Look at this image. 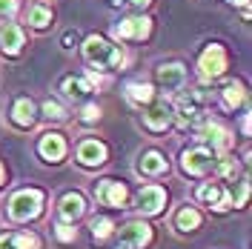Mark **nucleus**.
<instances>
[{
    "mask_svg": "<svg viewBox=\"0 0 252 249\" xmlns=\"http://www.w3.org/2000/svg\"><path fill=\"white\" fill-rule=\"evenodd\" d=\"M12 124L17 129H32V126L37 124V109H34L32 97H17L15 103H12Z\"/></svg>",
    "mask_w": 252,
    "mask_h": 249,
    "instance_id": "20",
    "label": "nucleus"
},
{
    "mask_svg": "<svg viewBox=\"0 0 252 249\" xmlns=\"http://www.w3.org/2000/svg\"><path fill=\"white\" fill-rule=\"evenodd\" d=\"M115 249H126V247H121V244H118V247H115Z\"/></svg>",
    "mask_w": 252,
    "mask_h": 249,
    "instance_id": "38",
    "label": "nucleus"
},
{
    "mask_svg": "<svg viewBox=\"0 0 252 249\" xmlns=\"http://www.w3.org/2000/svg\"><path fill=\"white\" fill-rule=\"evenodd\" d=\"M166 203H169V192L160 184H146L135 195V209H138L141 218H158V215H163Z\"/></svg>",
    "mask_w": 252,
    "mask_h": 249,
    "instance_id": "4",
    "label": "nucleus"
},
{
    "mask_svg": "<svg viewBox=\"0 0 252 249\" xmlns=\"http://www.w3.org/2000/svg\"><path fill=\"white\" fill-rule=\"evenodd\" d=\"M72 43H75V34H72V31H69V34H66V37H63V49H72Z\"/></svg>",
    "mask_w": 252,
    "mask_h": 249,
    "instance_id": "34",
    "label": "nucleus"
},
{
    "mask_svg": "<svg viewBox=\"0 0 252 249\" xmlns=\"http://www.w3.org/2000/svg\"><path fill=\"white\" fill-rule=\"evenodd\" d=\"M129 3H132V6H135V9H146V6H149V3H152V0H129Z\"/></svg>",
    "mask_w": 252,
    "mask_h": 249,
    "instance_id": "35",
    "label": "nucleus"
},
{
    "mask_svg": "<svg viewBox=\"0 0 252 249\" xmlns=\"http://www.w3.org/2000/svg\"><path fill=\"white\" fill-rule=\"evenodd\" d=\"M12 247L15 249H43V238L32 229H20L12 232Z\"/></svg>",
    "mask_w": 252,
    "mask_h": 249,
    "instance_id": "26",
    "label": "nucleus"
},
{
    "mask_svg": "<svg viewBox=\"0 0 252 249\" xmlns=\"http://www.w3.org/2000/svg\"><path fill=\"white\" fill-rule=\"evenodd\" d=\"M66 138H63L61 132H46V135H40L37 140V155L43 163H61L63 157H66Z\"/></svg>",
    "mask_w": 252,
    "mask_h": 249,
    "instance_id": "16",
    "label": "nucleus"
},
{
    "mask_svg": "<svg viewBox=\"0 0 252 249\" xmlns=\"http://www.w3.org/2000/svg\"><path fill=\"white\" fill-rule=\"evenodd\" d=\"M55 212H58V220H61V223H78L80 218H86L89 201H86L83 192H75V189H72V192H63L61 198H58Z\"/></svg>",
    "mask_w": 252,
    "mask_h": 249,
    "instance_id": "9",
    "label": "nucleus"
},
{
    "mask_svg": "<svg viewBox=\"0 0 252 249\" xmlns=\"http://www.w3.org/2000/svg\"><path fill=\"white\" fill-rule=\"evenodd\" d=\"M17 9H20V0H0V20L12 17Z\"/></svg>",
    "mask_w": 252,
    "mask_h": 249,
    "instance_id": "31",
    "label": "nucleus"
},
{
    "mask_svg": "<svg viewBox=\"0 0 252 249\" xmlns=\"http://www.w3.org/2000/svg\"><path fill=\"white\" fill-rule=\"evenodd\" d=\"M226 63H229V58H226V49L220 46V43H209V46L201 52V58H198V72H201V80H215L220 78L223 72H226Z\"/></svg>",
    "mask_w": 252,
    "mask_h": 249,
    "instance_id": "8",
    "label": "nucleus"
},
{
    "mask_svg": "<svg viewBox=\"0 0 252 249\" xmlns=\"http://www.w3.org/2000/svg\"><path fill=\"white\" fill-rule=\"evenodd\" d=\"M23 43H26V34H23V29L17 23H3L0 26V52L3 55L15 58L17 52L23 49Z\"/></svg>",
    "mask_w": 252,
    "mask_h": 249,
    "instance_id": "19",
    "label": "nucleus"
},
{
    "mask_svg": "<svg viewBox=\"0 0 252 249\" xmlns=\"http://www.w3.org/2000/svg\"><path fill=\"white\" fill-rule=\"evenodd\" d=\"M52 9H49L46 3H34L29 9V26L32 29H46L49 23H52Z\"/></svg>",
    "mask_w": 252,
    "mask_h": 249,
    "instance_id": "27",
    "label": "nucleus"
},
{
    "mask_svg": "<svg viewBox=\"0 0 252 249\" xmlns=\"http://www.w3.org/2000/svg\"><path fill=\"white\" fill-rule=\"evenodd\" d=\"M46 209V192L37 187H26L12 192V198L6 201V215L15 223H29V220H37Z\"/></svg>",
    "mask_w": 252,
    "mask_h": 249,
    "instance_id": "1",
    "label": "nucleus"
},
{
    "mask_svg": "<svg viewBox=\"0 0 252 249\" xmlns=\"http://www.w3.org/2000/svg\"><path fill=\"white\" fill-rule=\"evenodd\" d=\"M83 58L92 63V66H100V69H121L124 61H126L124 49L112 46L109 40L100 37V34L86 37V43H83Z\"/></svg>",
    "mask_w": 252,
    "mask_h": 249,
    "instance_id": "2",
    "label": "nucleus"
},
{
    "mask_svg": "<svg viewBox=\"0 0 252 249\" xmlns=\"http://www.w3.org/2000/svg\"><path fill=\"white\" fill-rule=\"evenodd\" d=\"M143 124H146L149 132H166L169 124H172V106H169V100H152L146 115H143Z\"/></svg>",
    "mask_w": 252,
    "mask_h": 249,
    "instance_id": "17",
    "label": "nucleus"
},
{
    "mask_svg": "<svg viewBox=\"0 0 252 249\" xmlns=\"http://www.w3.org/2000/svg\"><path fill=\"white\" fill-rule=\"evenodd\" d=\"M6 184V166H3V160H0V187Z\"/></svg>",
    "mask_w": 252,
    "mask_h": 249,
    "instance_id": "37",
    "label": "nucleus"
},
{
    "mask_svg": "<svg viewBox=\"0 0 252 249\" xmlns=\"http://www.w3.org/2000/svg\"><path fill=\"white\" fill-rule=\"evenodd\" d=\"M43 118L46 121H55V124H61V121H66V109H63L58 100H43Z\"/></svg>",
    "mask_w": 252,
    "mask_h": 249,
    "instance_id": "28",
    "label": "nucleus"
},
{
    "mask_svg": "<svg viewBox=\"0 0 252 249\" xmlns=\"http://www.w3.org/2000/svg\"><path fill=\"white\" fill-rule=\"evenodd\" d=\"M61 92L66 97H72V100H83L86 94L92 92V86L86 83V78H66L61 83Z\"/></svg>",
    "mask_w": 252,
    "mask_h": 249,
    "instance_id": "24",
    "label": "nucleus"
},
{
    "mask_svg": "<svg viewBox=\"0 0 252 249\" xmlns=\"http://www.w3.org/2000/svg\"><path fill=\"white\" fill-rule=\"evenodd\" d=\"M226 195H229V201H232V209H244V206H247V198H250V178L244 175V178L232 181V184L226 187Z\"/></svg>",
    "mask_w": 252,
    "mask_h": 249,
    "instance_id": "23",
    "label": "nucleus"
},
{
    "mask_svg": "<svg viewBox=\"0 0 252 249\" xmlns=\"http://www.w3.org/2000/svg\"><path fill=\"white\" fill-rule=\"evenodd\" d=\"M158 75V83H160V89H166V92H178L181 86H184V80H187V69H184V63H160L155 69Z\"/></svg>",
    "mask_w": 252,
    "mask_h": 249,
    "instance_id": "18",
    "label": "nucleus"
},
{
    "mask_svg": "<svg viewBox=\"0 0 252 249\" xmlns=\"http://www.w3.org/2000/svg\"><path fill=\"white\" fill-rule=\"evenodd\" d=\"M115 235H118V244L126 249H146V247H152V241H155V229L149 226V220H143V218L126 220L121 229H115Z\"/></svg>",
    "mask_w": 252,
    "mask_h": 249,
    "instance_id": "6",
    "label": "nucleus"
},
{
    "mask_svg": "<svg viewBox=\"0 0 252 249\" xmlns=\"http://www.w3.org/2000/svg\"><path fill=\"white\" fill-rule=\"evenodd\" d=\"M201 140H204V146L212 152V155H226V152L232 149V143H235V140H232V132H229L223 124H218V121L204 124Z\"/></svg>",
    "mask_w": 252,
    "mask_h": 249,
    "instance_id": "11",
    "label": "nucleus"
},
{
    "mask_svg": "<svg viewBox=\"0 0 252 249\" xmlns=\"http://www.w3.org/2000/svg\"><path fill=\"white\" fill-rule=\"evenodd\" d=\"M201 226H204V212H201L195 203H184V206H178V209H175V215H172L175 235L187 238V235L201 232Z\"/></svg>",
    "mask_w": 252,
    "mask_h": 249,
    "instance_id": "12",
    "label": "nucleus"
},
{
    "mask_svg": "<svg viewBox=\"0 0 252 249\" xmlns=\"http://www.w3.org/2000/svg\"><path fill=\"white\" fill-rule=\"evenodd\" d=\"M126 100L132 103V106H149L152 100H155V86L152 83H143V80H132V83H126Z\"/></svg>",
    "mask_w": 252,
    "mask_h": 249,
    "instance_id": "21",
    "label": "nucleus"
},
{
    "mask_svg": "<svg viewBox=\"0 0 252 249\" xmlns=\"http://www.w3.org/2000/svg\"><path fill=\"white\" fill-rule=\"evenodd\" d=\"M244 100H247V89H244V83L229 80V83L223 86V103H226L229 109H238V106H244Z\"/></svg>",
    "mask_w": 252,
    "mask_h": 249,
    "instance_id": "25",
    "label": "nucleus"
},
{
    "mask_svg": "<svg viewBox=\"0 0 252 249\" xmlns=\"http://www.w3.org/2000/svg\"><path fill=\"white\" fill-rule=\"evenodd\" d=\"M232 6H241L244 9V15H250V0H229Z\"/></svg>",
    "mask_w": 252,
    "mask_h": 249,
    "instance_id": "33",
    "label": "nucleus"
},
{
    "mask_svg": "<svg viewBox=\"0 0 252 249\" xmlns=\"http://www.w3.org/2000/svg\"><path fill=\"white\" fill-rule=\"evenodd\" d=\"M115 220L109 218V215H94L92 220H89V235H92L94 244H103V241H109L112 235H115Z\"/></svg>",
    "mask_w": 252,
    "mask_h": 249,
    "instance_id": "22",
    "label": "nucleus"
},
{
    "mask_svg": "<svg viewBox=\"0 0 252 249\" xmlns=\"http://www.w3.org/2000/svg\"><path fill=\"white\" fill-rule=\"evenodd\" d=\"M152 34V20L149 17H124L112 26L115 40H146Z\"/></svg>",
    "mask_w": 252,
    "mask_h": 249,
    "instance_id": "13",
    "label": "nucleus"
},
{
    "mask_svg": "<svg viewBox=\"0 0 252 249\" xmlns=\"http://www.w3.org/2000/svg\"><path fill=\"white\" fill-rule=\"evenodd\" d=\"M135 172L141 178H160V175L169 172V160H166V155L160 149H146L135 160Z\"/></svg>",
    "mask_w": 252,
    "mask_h": 249,
    "instance_id": "15",
    "label": "nucleus"
},
{
    "mask_svg": "<svg viewBox=\"0 0 252 249\" xmlns=\"http://www.w3.org/2000/svg\"><path fill=\"white\" fill-rule=\"evenodd\" d=\"M80 121H83V124H97V121H100V106H97V103H86V106L80 109Z\"/></svg>",
    "mask_w": 252,
    "mask_h": 249,
    "instance_id": "30",
    "label": "nucleus"
},
{
    "mask_svg": "<svg viewBox=\"0 0 252 249\" xmlns=\"http://www.w3.org/2000/svg\"><path fill=\"white\" fill-rule=\"evenodd\" d=\"M94 201L106 209H124L126 201H129V189H126L124 181H115V178H106V181H97L94 187Z\"/></svg>",
    "mask_w": 252,
    "mask_h": 249,
    "instance_id": "10",
    "label": "nucleus"
},
{
    "mask_svg": "<svg viewBox=\"0 0 252 249\" xmlns=\"http://www.w3.org/2000/svg\"><path fill=\"white\" fill-rule=\"evenodd\" d=\"M195 203L206 206V209L215 212V215L232 212V201H229L226 187H223L220 181H204V184H198V187H195Z\"/></svg>",
    "mask_w": 252,
    "mask_h": 249,
    "instance_id": "5",
    "label": "nucleus"
},
{
    "mask_svg": "<svg viewBox=\"0 0 252 249\" xmlns=\"http://www.w3.org/2000/svg\"><path fill=\"white\" fill-rule=\"evenodd\" d=\"M241 129H244V135H250V115H244V124H241Z\"/></svg>",
    "mask_w": 252,
    "mask_h": 249,
    "instance_id": "36",
    "label": "nucleus"
},
{
    "mask_svg": "<svg viewBox=\"0 0 252 249\" xmlns=\"http://www.w3.org/2000/svg\"><path fill=\"white\" fill-rule=\"evenodd\" d=\"M206 115V97L204 92H198V89H189L178 97V103H175L172 109V121L181 129H189V126H198L204 121Z\"/></svg>",
    "mask_w": 252,
    "mask_h": 249,
    "instance_id": "3",
    "label": "nucleus"
},
{
    "mask_svg": "<svg viewBox=\"0 0 252 249\" xmlns=\"http://www.w3.org/2000/svg\"><path fill=\"white\" fill-rule=\"evenodd\" d=\"M215 155L206 149V146H189L181 152V172L187 178H206L212 172Z\"/></svg>",
    "mask_w": 252,
    "mask_h": 249,
    "instance_id": "7",
    "label": "nucleus"
},
{
    "mask_svg": "<svg viewBox=\"0 0 252 249\" xmlns=\"http://www.w3.org/2000/svg\"><path fill=\"white\" fill-rule=\"evenodd\" d=\"M55 238L61 241V244H75L78 241V229H75V223H55Z\"/></svg>",
    "mask_w": 252,
    "mask_h": 249,
    "instance_id": "29",
    "label": "nucleus"
},
{
    "mask_svg": "<svg viewBox=\"0 0 252 249\" xmlns=\"http://www.w3.org/2000/svg\"><path fill=\"white\" fill-rule=\"evenodd\" d=\"M0 249H15L12 247V232H0Z\"/></svg>",
    "mask_w": 252,
    "mask_h": 249,
    "instance_id": "32",
    "label": "nucleus"
},
{
    "mask_svg": "<svg viewBox=\"0 0 252 249\" xmlns=\"http://www.w3.org/2000/svg\"><path fill=\"white\" fill-rule=\"evenodd\" d=\"M109 160V149H106V143L97 138H83L78 143V163L83 169H97V166H103Z\"/></svg>",
    "mask_w": 252,
    "mask_h": 249,
    "instance_id": "14",
    "label": "nucleus"
}]
</instances>
